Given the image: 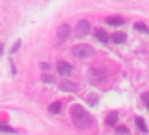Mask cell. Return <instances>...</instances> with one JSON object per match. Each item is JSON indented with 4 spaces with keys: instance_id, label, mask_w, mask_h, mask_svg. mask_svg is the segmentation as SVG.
I'll use <instances>...</instances> for the list:
<instances>
[{
    "instance_id": "cell-3",
    "label": "cell",
    "mask_w": 149,
    "mask_h": 135,
    "mask_svg": "<svg viewBox=\"0 0 149 135\" xmlns=\"http://www.w3.org/2000/svg\"><path fill=\"white\" fill-rule=\"evenodd\" d=\"M90 30H91L90 23L86 19H82L76 25L75 36L78 39H82L90 33Z\"/></svg>"
},
{
    "instance_id": "cell-14",
    "label": "cell",
    "mask_w": 149,
    "mask_h": 135,
    "mask_svg": "<svg viewBox=\"0 0 149 135\" xmlns=\"http://www.w3.org/2000/svg\"><path fill=\"white\" fill-rule=\"evenodd\" d=\"M135 123L137 125V127H139V129L143 132V133H148V127H147V124L144 120L143 118L141 117H137L135 119Z\"/></svg>"
},
{
    "instance_id": "cell-10",
    "label": "cell",
    "mask_w": 149,
    "mask_h": 135,
    "mask_svg": "<svg viewBox=\"0 0 149 135\" xmlns=\"http://www.w3.org/2000/svg\"><path fill=\"white\" fill-rule=\"evenodd\" d=\"M95 36L102 43H107L108 41V34L102 28H99L95 30Z\"/></svg>"
},
{
    "instance_id": "cell-23",
    "label": "cell",
    "mask_w": 149,
    "mask_h": 135,
    "mask_svg": "<svg viewBox=\"0 0 149 135\" xmlns=\"http://www.w3.org/2000/svg\"><path fill=\"white\" fill-rule=\"evenodd\" d=\"M10 64H11V67H12V70H13V74L15 75L16 74V71H15V66L13 65V63H12V61H11V60H10Z\"/></svg>"
},
{
    "instance_id": "cell-2",
    "label": "cell",
    "mask_w": 149,
    "mask_h": 135,
    "mask_svg": "<svg viewBox=\"0 0 149 135\" xmlns=\"http://www.w3.org/2000/svg\"><path fill=\"white\" fill-rule=\"evenodd\" d=\"M72 54L77 58L85 59L94 55L95 49L88 44H79L72 48Z\"/></svg>"
},
{
    "instance_id": "cell-20",
    "label": "cell",
    "mask_w": 149,
    "mask_h": 135,
    "mask_svg": "<svg viewBox=\"0 0 149 135\" xmlns=\"http://www.w3.org/2000/svg\"><path fill=\"white\" fill-rule=\"evenodd\" d=\"M116 132L119 134H128L129 133V129L125 127V126H121L116 128Z\"/></svg>"
},
{
    "instance_id": "cell-6",
    "label": "cell",
    "mask_w": 149,
    "mask_h": 135,
    "mask_svg": "<svg viewBox=\"0 0 149 135\" xmlns=\"http://www.w3.org/2000/svg\"><path fill=\"white\" fill-rule=\"evenodd\" d=\"M70 32H71V27H70V25H69L68 24H63V25H61L58 28V30H57L58 38L60 40L64 41V40H65L68 38V36H69V34H70Z\"/></svg>"
},
{
    "instance_id": "cell-8",
    "label": "cell",
    "mask_w": 149,
    "mask_h": 135,
    "mask_svg": "<svg viewBox=\"0 0 149 135\" xmlns=\"http://www.w3.org/2000/svg\"><path fill=\"white\" fill-rule=\"evenodd\" d=\"M60 87L63 91H66V92H74L78 90V84L68 80L63 81Z\"/></svg>"
},
{
    "instance_id": "cell-15",
    "label": "cell",
    "mask_w": 149,
    "mask_h": 135,
    "mask_svg": "<svg viewBox=\"0 0 149 135\" xmlns=\"http://www.w3.org/2000/svg\"><path fill=\"white\" fill-rule=\"evenodd\" d=\"M134 28L135 30L141 32V33H148V26H147V25L144 22H137V23H134Z\"/></svg>"
},
{
    "instance_id": "cell-19",
    "label": "cell",
    "mask_w": 149,
    "mask_h": 135,
    "mask_svg": "<svg viewBox=\"0 0 149 135\" xmlns=\"http://www.w3.org/2000/svg\"><path fill=\"white\" fill-rule=\"evenodd\" d=\"M20 47H21V40H20V39H18V40L14 43V45L12 46V48H11L10 53L14 54V53L17 52V51H18V49L20 48Z\"/></svg>"
},
{
    "instance_id": "cell-13",
    "label": "cell",
    "mask_w": 149,
    "mask_h": 135,
    "mask_svg": "<svg viewBox=\"0 0 149 135\" xmlns=\"http://www.w3.org/2000/svg\"><path fill=\"white\" fill-rule=\"evenodd\" d=\"M99 102V96L96 93H90L86 97V103L90 106H94L98 104Z\"/></svg>"
},
{
    "instance_id": "cell-18",
    "label": "cell",
    "mask_w": 149,
    "mask_h": 135,
    "mask_svg": "<svg viewBox=\"0 0 149 135\" xmlns=\"http://www.w3.org/2000/svg\"><path fill=\"white\" fill-rule=\"evenodd\" d=\"M141 100L142 103L144 104V105L146 106V108H148V102H149V92H145L141 95Z\"/></svg>"
},
{
    "instance_id": "cell-4",
    "label": "cell",
    "mask_w": 149,
    "mask_h": 135,
    "mask_svg": "<svg viewBox=\"0 0 149 135\" xmlns=\"http://www.w3.org/2000/svg\"><path fill=\"white\" fill-rule=\"evenodd\" d=\"M107 76V71L103 69H92L89 72V77L92 83H101L103 82Z\"/></svg>"
},
{
    "instance_id": "cell-12",
    "label": "cell",
    "mask_w": 149,
    "mask_h": 135,
    "mask_svg": "<svg viewBox=\"0 0 149 135\" xmlns=\"http://www.w3.org/2000/svg\"><path fill=\"white\" fill-rule=\"evenodd\" d=\"M61 107H62V105L60 102L58 101H56V102H53L52 103L49 107H48V112L52 114V115H56V114H58L61 111Z\"/></svg>"
},
{
    "instance_id": "cell-17",
    "label": "cell",
    "mask_w": 149,
    "mask_h": 135,
    "mask_svg": "<svg viewBox=\"0 0 149 135\" xmlns=\"http://www.w3.org/2000/svg\"><path fill=\"white\" fill-rule=\"evenodd\" d=\"M0 132L6 134H16V130L7 125H0Z\"/></svg>"
},
{
    "instance_id": "cell-22",
    "label": "cell",
    "mask_w": 149,
    "mask_h": 135,
    "mask_svg": "<svg viewBox=\"0 0 149 135\" xmlns=\"http://www.w3.org/2000/svg\"><path fill=\"white\" fill-rule=\"evenodd\" d=\"M3 53V44L0 43V55H2Z\"/></svg>"
},
{
    "instance_id": "cell-21",
    "label": "cell",
    "mask_w": 149,
    "mask_h": 135,
    "mask_svg": "<svg viewBox=\"0 0 149 135\" xmlns=\"http://www.w3.org/2000/svg\"><path fill=\"white\" fill-rule=\"evenodd\" d=\"M39 66H40V68L42 69H50V66L47 63H45V62H41L39 64Z\"/></svg>"
},
{
    "instance_id": "cell-7",
    "label": "cell",
    "mask_w": 149,
    "mask_h": 135,
    "mask_svg": "<svg viewBox=\"0 0 149 135\" xmlns=\"http://www.w3.org/2000/svg\"><path fill=\"white\" fill-rule=\"evenodd\" d=\"M106 23H107L108 25H113V26H120L125 23V20H124L123 17L119 16V15H115V16H111V17L107 18Z\"/></svg>"
},
{
    "instance_id": "cell-9",
    "label": "cell",
    "mask_w": 149,
    "mask_h": 135,
    "mask_svg": "<svg viewBox=\"0 0 149 135\" xmlns=\"http://www.w3.org/2000/svg\"><path fill=\"white\" fill-rule=\"evenodd\" d=\"M119 119V114L117 112H110L107 118H106V123L110 127H114Z\"/></svg>"
},
{
    "instance_id": "cell-1",
    "label": "cell",
    "mask_w": 149,
    "mask_h": 135,
    "mask_svg": "<svg viewBox=\"0 0 149 135\" xmlns=\"http://www.w3.org/2000/svg\"><path fill=\"white\" fill-rule=\"evenodd\" d=\"M70 115L73 124L81 129H86L93 124V118L90 113L80 105L72 106Z\"/></svg>"
},
{
    "instance_id": "cell-16",
    "label": "cell",
    "mask_w": 149,
    "mask_h": 135,
    "mask_svg": "<svg viewBox=\"0 0 149 135\" xmlns=\"http://www.w3.org/2000/svg\"><path fill=\"white\" fill-rule=\"evenodd\" d=\"M41 80H42V82L45 83H54L55 78H54V76H51V75L43 74V75L41 76Z\"/></svg>"
},
{
    "instance_id": "cell-11",
    "label": "cell",
    "mask_w": 149,
    "mask_h": 135,
    "mask_svg": "<svg viewBox=\"0 0 149 135\" xmlns=\"http://www.w3.org/2000/svg\"><path fill=\"white\" fill-rule=\"evenodd\" d=\"M111 39L113 40V41L116 44H121L123 43L126 40H127V35L123 33L120 32H116L113 33L111 35Z\"/></svg>"
},
{
    "instance_id": "cell-5",
    "label": "cell",
    "mask_w": 149,
    "mask_h": 135,
    "mask_svg": "<svg viewBox=\"0 0 149 135\" xmlns=\"http://www.w3.org/2000/svg\"><path fill=\"white\" fill-rule=\"evenodd\" d=\"M58 73L62 76H68L72 74L73 69L72 66L66 61H59L56 65Z\"/></svg>"
}]
</instances>
